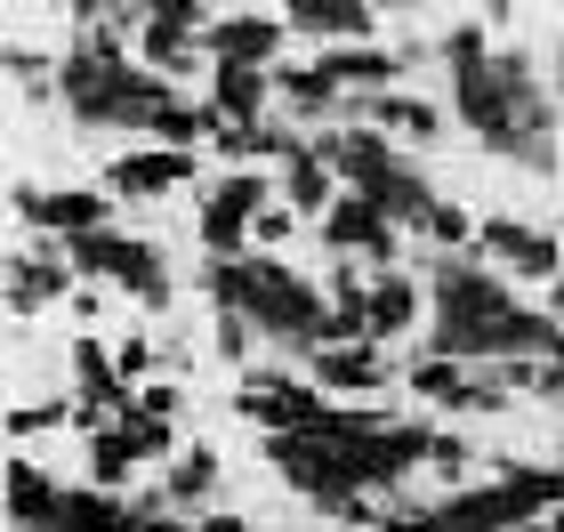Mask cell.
I'll use <instances>...</instances> for the list:
<instances>
[{
  "label": "cell",
  "mask_w": 564,
  "mask_h": 532,
  "mask_svg": "<svg viewBox=\"0 0 564 532\" xmlns=\"http://www.w3.org/2000/svg\"><path fill=\"white\" fill-rule=\"evenodd\" d=\"M282 194H291V210H299V218H330V202H339V194H330V162L315 154V145H306V154L291 162Z\"/></svg>",
  "instance_id": "21"
},
{
  "label": "cell",
  "mask_w": 564,
  "mask_h": 532,
  "mask_svg": "<svg viewBox=\"0 0 564 532\" xmlns=\"http://www.w3.org/2000/svg\"><path fill=\"white\" fill-rule=\"evenodd\" d=\"M468 379H476V371L444 363V355H427V363H412V388H420L427 403H459V395H468Z\"/></svg>",
  "instance_id": "26"
},
{
  "label": "cell",
  "mask_w": 564,
  "mask_h": 532,
  "mask_svg": "<svg viewBox=\"0 0 564 532\" xmlns=\"http://www.w3.org/2000/svg\"><path fill=\"white\" fill-rule=\"evenodd\" d=\"M65 259H73V274H106V283H121L138 307H162V298H170L162 250L138 242V235H113V226H97V235H73V242H65Z\"/></svg>",
  "instance_id": "4"
},
{
  "label": "cell",
  "mask_w": 564,
  "mask_h": 532,
  "mask_svg": "<svg viewBox=\"0 0 564 532\" xmlns=\"http://www.w3.org/2000/svg\"><path fill=\"white\" fill-rule=\"evenodd\" d=\"M315 388L379 395V388H388V355H379L371 339H364V347H315Z\"/></svg>",
  "instance_id": "12"
},
{
  "label": "cell",
  "mask_w": 564,
  "mask_h": 532,
  "mask_svg": "<svg viewBox=\"0 0 564 532\" xmlns=\"http://www.w3.org/2000/svg\"><path fill=\"white\" fill-rule=\"evenodd\" d=\"M282 106H291L299 121H330V113H339V82H330V73L323 65H306V73H282Z\"/></svg>",
  "instance_id": "22"
},
{
  "label": "cell",
  "mask_w": 564,
  "mask_h": 532,
  "mask_svg": "<svg viewBox=\"0 0 564 532\" xmlns=\"http://www.w3.org/2000/svg\"><path fill=\"white\" fill-rule=\"evenodd\" d=\"M65 291V267H48V259H17L9 267V307L24 315V307H48V298Z\"/></svg>",
  "instance_id": "23"
},
{
  "label": "cell",
  "mask_w": 564,
  "mask_h": 532,
  "mask_svg": "<svg viewBox=\"0 0 564 532\" xmlns=\"http://www.w3.org/2000/svg\"><path fill=\"white\" fill-rule=\"evenodd\" d=\"M435 315H452V323H492V315H508L517 298H508V283H492L476 259H435Z\"/></svg>",
  "instance_id": "7"
},
{
  "label": "cell",
  "mask_w": 564,
  "mask_h": 532,
  "mask_svg": "<svg viewBox=\"0 0 564 532\" xmlns=\"http://www.w3.org/2000/svg\"><path fill=\"white\" fill-rule=\"evenodd\" d=\"M9 82H17L24 97H48V89H41V82H48V65L33 57V48H9Z\"/></svg>",
  "instance_id": "30"
},
{
  "label": "cell",
  "mask_w": 564,
  "mask_h": 532,
  "mask_svg": "<svg viewBox=\"0 0 564 532\" xmlns=\"http://www.w3.org/2000/svg\"><path fill=\"white\" fill-rule=\"evenodd\" d=\"M420 323V283L412 274H379L371 283V339H403Z\"/></svg>",
  "instance_id": "19"
},
{
  "label": "cell",
  "mask_w": 564,
  "mask_h": 532,
  "mask_svg": "<svg viewBox=\"0 0 564 532\" xmlns=\"http://www.w3.org/2000/svg\"><path fill=\"white\" fill-rule=\"evenodd\" d=\"M355 121L364 130H395V138H435V106H420V97H355Z\"/></svg>",
  "instance_id": "20"
},
{
  "label": "cell",
  "mask_w": 564,
  "mask_h": 532,
  "mask_svg": "<svg viewBox=\"0 0 564 532\" xmlns=\"http://www.w3.org/2000/svg\"><path fill=\"white\" fill-rule=\"evenodd\" d=\"M218 347L226 355H250V315H218Z\"/></svg>",
  "instance_id": "32"
},
{
  "label": "cell",
  "mask_w": 564,
  "mask_h": 532,
  "mask_svg": "<svg viewBox=\"0 0 564 532\" xmlns=\"http://www.w3.org/2000/svg\"><path fill=\"white\" fill-rule=\"evenodd\" d=\"M323 242L339 250V259H371V267L395 259V226H388V210H379V202H364V194H339V202H330Z\"/></svg>",
  "instance_id": "8"
},
{
  "label": "cell",
  "mask_w": 564,
  "mask_h": 532,
  "mask_svg": "<svg viewBox=\"0 0 564 532\" xmlns=\"http://www.w3.org/2000/svg\"><path fill=\"white\" fill-rule=\"evenodd\" d=\"M379 532H435V517H427V509H420V517H388Z\"/></svg>",
  "instance_id": "36"
},
{
  "label": "cell",
  "mask_w": 564,
  "mask_h": 532,
  "mask_svg": "<svg viewBox=\"0 0 564 532\" xmlns=\"http://www.w3.org/2000/svg\"><path fill=\"white\" fill-rule=\"evenodd\" d=\"M427 235H435V242H444V250H452V242H468V235H476V218H468V210H452V202H435V218H427Z\"/></svg>",
  "instance_id": "28"
},
{
  "label": "cell",
  "mask_w": 564,
  "mask_h": 532,
  "mask_svg": "<svg viewBox=\"0 0 564 532\" xmlns=\"http://www.w3.org/2000/svg\"><path fill=\"white\" fill-rule=\"evenodd\" d=\"M323 73H330L339 89H355V97H388V82H395L403 65L388 57V48H330Z\"/></svg>",
  "instance_id": "17"
},
{
  "label": "cell",
  "mask_w": 564,
  "mask_h": 532,
  "mask_svg": "<svg viewBox=\"0 0 564 532\" xmlns=\"http://www.w3.org/2000/svg\"><path fill=\"white\" fill-rule=\"evenodd\" d=\"M202 48H210L218 65H250V73H267V57L282 48V17H259V9L218 17L210 33H202Z\"/></svg>",
  "instance_id": "9"
},
{
  "label": "cell",
  "mask_w": 564,
  "mask_h": 532,
  "mask_svg": "<svg viewBox=\"0 0 564 532\" xmlns=\"http://www.w3.org/2000/svg\"><path fill=\"white\" fill-rule=\"evenodd\" d=\"M202 532H250L242 517H202Z\"/></svg>",
  "instance_id": "37"
},
{
  "label": "cell",
  "mask_w": 564,
  "mask_h": 532,
  "mask_svg": "<svg viewBox=\"0 0 564 532\" xmlns=\"http://www.w3.org/2000/svg\"><path fill=\"white\" fill-rule=\"evenodd\" d=\"M186 177H194V154H130V162H113V194L145 202V194L186 186Z\"/></svg>",
  "instance_id": "16"
},
{
  "label": "cell",
  "mask_w": 564,
  "mask_h": 532,
  "mask_svg": "<svg viewBox=\"0 0 564 532\" xmlns=\"http://www.w3.org/2000/svg\"><path fill=\"white\" fill-rule=\"evenodd\" d=\"M250 235H259V242H282V235H291V202H274V210H259V226H250Z\"/></svg>",
  "instance_id": "33"
},
{
  "label": "cell",
  "mask_w": 564,
  "mask_h": 532,
  "mask_svg": "<svg viewBox=\"0 0 564 532\" xmlns=\"http://www.w3.org/2000/svg\"><path fill=\"white\" fill-rule=\"evenodd\" d=\"M250 315V332L259 339H282V347H330V298L315 283H299L282 259H242V307Z\"/></svg>",
  "instance_id": "3"
},
{
  "label": "cell",
  "mask_w": 564,
  "mask_h": 532,
  "mask_svg": "<svg viewBox=\"0 0 564 532\" xmlns=\"http://www.w3.org/2000/svg\"><path fill=\"white\" fill-rule=\"evenodd\" d=\"M532 388H541V403H564V363H541V379H532Z\"/></svg>",
  "instance_id": "35"
},
{
  "label": "cell",
  "mask_w": 564,
  "mask_h": 532,
  "mask_svg": "<svg viewBox=\"0 0 564 532\" xmlns=\"http://www.w3.org/2000/svg\"><path fill=\"white\" fill-rule=\"evenodd\" d=\"M476 250H484V259H500V267H517V274H564L556 242L532 235L524 218H476Z\"/></svg>",
  "instance_id": "10"
},
{
  "label": "cell",
  "mask_w": 564,
  "mask_h": 532,
  "mask_svg": "<svg viewBox=\"0 0 564 532\" xmlns=\"http://www.w3.org/2000/svg\"><path fill=\"white\" fill-rule=\"evenodd\" d=\"M121 436L138 444V460H153V452H170V420H162V412H145V403H138V412L121 420Z\"/></svg>",
  "instance_id": "27"
},
{
  "label": "cell",
  "mask_w": 564,
  "mask_h": 532,
  "mask_svg": "<svg viewBox=\"0 0 564 532\" xmlns=\"http://www.w3.org/2000/svg\"><path fill=\"white\" fill-rule=\"evenodd\" d=\"M145 532H186V524H177V517H145Z\"/></svg>",
  "instance_id": "38"
},
{
  "label": "cell",
  "mask_w": 564,
  "mask_h": 532,
  "mask_svg": "<svg viewBox=\"0 0 564 532\" xmlns=\"http://www.w3.org/2000/svg\"><path fill=\"white\" fill-rule=\"evenodd\" d=\"M259 210H274L259 170L218 177V186H210V202H202V250H210V259H235V250H242V235L259 226Z\"/></svg>",
  "instance_id": "5"
},
{
  "label": "cell",
  "mask_w": 564,
  "mask_h": 532,
  "mask_svg": "<svg viewBox=\"0 0 564 532\" xmlns=\"http://www.w3.org/2000/svg\"><path fill=\"white\" fill-rule=\"evenodd\" d=\"M194 48H202V41H162V33H145V57L162 65V73H186V65H194Z\"/></svg>",
  "instance_id": "29"
},
{
  "label": "cell",
  "mask_w": 564,
  "mask_h": 532,
  "mask_svg": "<svg viewBox=\"0 0 564 532\" xmlns=\"http://www.w3.org/2000/svg\"><path fill=\"white\" fill-rule=\"evenodd\" d=\"M235 412H242V420H259L267 436H323L330 403H323V388H291V379H250Z\"/></svg>",
  "instance_id": "6"
},
{
  "label": "cell",
  "mask_w": 564,
  "mask_h": 532,
  "mask_svg": "<svg viewBox=\"0 0 564 532\" xmlns=\"http://www.w3.org/2000/svg\"><path fill=\"white\" fill-rule=\"evenodd\" d=\"M210 485H218V460H210V452H177V468H170V500H186V509H194V500H210Z\"/></svg>",
  "instance_id": "24"
},
{
  "label": "cell",
  "mask_w": 564,
  "mask_h": 532,
  "mask_svg": "<svg viewBox=\"0 0 564 532\" xmlns=\"http://www.w3.org/2000/svg\"><path fill=\"white\" fill-rule=\"evenodd\" d=\"M17 218H33V226H48V235H97L113 210H106V194H33V186H17Z\"/></svg>",
  "instance_id": "11"
},
{
  "label": "cell",
  "mask_w": 564,
  "mask_h": 532,
  "mask_svg": "<svg viewBox=\"0 0 564 532\" xmlns=\"http://www.w3.org/2000/svg\"><path fill=\"white\" fill-rule=\"evenodd\" d=\"M556 65H564V48H556Z\"/></svg>",
  "instance_id": "40"
},
{
  "label": "cell",
  "mask_w": 564,
  "mask_h": 532,
  "mask_svg": "<svg viewBox=\"0 0 564 532\" xmlns=\"http://www.w3.org/2000/svg\"><path fill=\"white\" fill-rule=\"evenodd\" d=\"M267 97H274L267 73H250V65H218L210 113H218V121H259V113H267Z\"/></svg>",
  "instance_id": "18"
},
{
  "label": "cell",
  "mask_w": 564,
  "mask_h": 532,
  "mask_svg": "<svg viewBox=\"0 0 564 532\" xmlns=\"http://www.w3.org/2000/svg\"><path fill=\"white\" fill-rule=\"evenodd\" d=\"M427 460H435V468H468V444H459V436H435Z\"/></svg>",
  "instance_id": "34"
},
{
  "label": "cell",
  "mask_w": 564,
  "mask_h": 532,
  "mask_svg": "<svg viewBox=\"0 0 564 532\" xmlns=\"http://www.w3.org/2000/svg\"><path fill=\"white\" fill-rule=\"evenodd\" d=\"M57 509H65V492L48 485L41 468H9V517H17V532H57Z\"/></svg>",
  "instance_id": "15"
},
{
  "label": "cell",
  "mask_w": 564,
  "mask_h": 532,
  "mask_svg": "<svg viewBox=\"0 0 564 532\" xmlns=\"http://www.w3.org/2000/svg\"><path fill=\"white\" fill-rule=\"evenodd\" d=\"M549 532H564V517H556V524H549Z\"/></svg>",
  "instance_id": "39"
},
{
  "label": "cell",
  "mask_w": 564,
  "mask_h": 532,
  "mask_svg": "<svg viewBox=\"0 0 564 532\" xmlns=\"http://www.w3.org/2000/svg\"><path fill=\"white\" fill-rule=\"evenodd\" d=\"M452 113L492 145V154L524 162V170H556V138H549V89L532 82L524 57H476L452 73Z\"/></svg>",
  "instance_id": "1"
},
{
  "label": "cell",
  "mask_w": 564,
  "mask_h": 532,
  "mask_svg": "<svg viewBox=\"0 0 564 532\" xmlns=\"http://www.w3.org/2000/svg\"><path fill=\"white\" fill-rule=\"evenodd\" d=\"M315 154L330 162V177H347V194L379 202L388 226H427V218H435V194L420 186V170H403V154H388V138H379V130L315 138Z\"/></svg>",
  "instance_id": "2"
},
{
  "label": "cell",
  "mask_w": 564,
  "mask_h": 532,
  "mask_svg": "<svg viewBox=\"0 0 564 532\" xmlns=\"http://www.w3.org/2000/svg\"><path fill=\"white\" fill-rule=\"evenodd\" d=\"M57 532H145V517H138V500H113L89 485V492H65Z\"/></svg>",
  "instance_id": "13"
},
{
  "label": "cell",
  "mask_w": 564,
  "mask_h": 532,
  "mask_svg": "<svg viewBox=\"0 0 564 532\" xmlns=\"http://www.w3.org/2000/svg\"><path fill=\"white\" fill-rule=\"evenodd\" d=\"M291 33H315V41H364L371 33V9L364 0H291Z\"/></svg>",
  "instance_id": "14"
},
{
  "label": "cell",
  "mask_w": 564,
  "mask_h": 532,
  "mask_svg": "<svg viewBox=\"0 0 564 532\" xmlns=\"http://www.w3.org/2000/svg\"><path fill=\"white\" fill-rule=\"evenodd\" d=\"M113 371H121V379H145V371H153V347H145V339H121V347H113Z\"/></svg>",
  "instance_id": "31"
},
{
  "label": "cell",
  "mask_w": 564,
  "mask_h": 532,
  "mask_svg": "<svg viewBox=\"0 0 564 532\" xmlns=\"http://www.w3.org/2000/svg\"><path fill=\"white\" fill-rule=\"evenodd\" d=\"M138 460V444L121 436V427H106V436H89V476H97V492H113L121 485V468Z\"/></svg>",
  "instance_id": "25"
}]
</instances>
